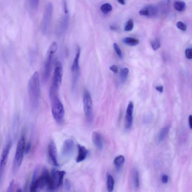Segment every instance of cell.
I'll return each instance as SVG.
<instances>
[{
    "label": "cell",
    "mask_w": 192,
    "mask_h": 192,
    "mask_svg": "<svg viewBox=\"0 0 192 192\" xmlns=\"http://www.w3.org/2000/svg\"><path fill=\"white\" fill-rule=\"evenodd\" d=\"M92 140L94 145L99 149H102L103 148V143L101 135L97 132L94 131L92 133Z\"/></svg>",
    "instance_id": "ac0fdd59"
},
{
    "label": "cell",
    "mask_w": 192,
    "mask_h": 192,
    "mask_svg": "<svg viewBox=\"0 0 192 192\" xmlns=\"http://www.w3.org/2000/svg\"><path fill=\"white\" fill-rule=\"evenodd\" d=\"M12 145V140H9L5 145L2 153L1 162H0V180L1 184L2 182V177L4 174L5 167H6L8 157Z\"/></svg>",
    "instance_id": "7c38bea8"
},
{
    "label": "cell",
    "mask_w": 192,
    "mask_h": 192,
    "mask_svg": "<svg viewBox=\"0 0 192 192\" xmlns=\"http://www.w3.org/2000/svg\"><path fill=\"white\" fill-rule=\"evenodd\" d=\"M48 154L49 158L53 165L56 167L59 166L58 160L57 149L54 142H50L49 144Z\"/></svg>",
    "instance_id": "5bb4252c"
},
{
    "label": "cell",
    "mask_w": 192,
    "mask_h": 192,
    "mask_svg": "<svg viewBox=\"0 0 192 192\" xmlns=\"http://www.w3.org/2000/svg\"><path fill=\"white\" fill-rule=\"evenodd\" d=\"M66 174L65 171L53 169L51 172L52 191H54L61 187L63 184L64 177Z\"/></svg>",
    "instance_id": "8fae6325"
},
{
    "label": "cell",
    "mask_w": 192,
    "mask_h": 192,
    "mask_svg": "<svg viewBox=\"0 0 192 192\" xmlns=\"http://www.w3.org/2000/svg\"><path fill=\"white\" fill-rule=\"evenodd\" d=\"M133 27H134V22L133 20L132 19H129L126 24L125 30L126 31H130L133 30Z\"/></svg>",
    "instance_id": "4316f807"
},
{
    "label": "cell",
    "mask_w": 192,
    "mask_h": 192,
    "mask_svg": "<svg viewBox=\"0 0 192 192\" xmlns=\"http://www.w3.org/2000/svg\"><path fill=\"white\" fill-rule=\"evenodd\" d=\"M129 73V69L127 68H124L121 69L120 73V77L122 83H125L128 78Z\"/></svg>",
    "instance_id": "7402d4cb"
},
{
    "label": "cell",
    "mask_w": 192,
    "mask_h": 192,
    "mask_svg": "<svg viewBox=\"0 0 192 192\" xmlns=\"http://www.w3.org/2000/svg\"><path fill=\"white\" fill-rule=\"evenodd\" d=\"M26 147L25 138L22 136L18 143L13 163L12 171L16 173L21 167L22 162Z\"/></svg>",
    "instance_id": "5b68a950"
},
{
    "label": "cell",
    "mask_w": 192,
    "mask_h": 192,
    "mask_svg": "<svg viewBox=\"0 0 192 192\" xmlns=\"http://www.w3.org/2000/svg\"><path fill=\"white\" fill-rule=\"evenodd\" d=\"M156 89L158 92L162 93L163 91V87L162 86H158L156 87Z\"/></svg>",
    "instance_id": "74e56055"
},
{
    "label": "cell",
    "mask_w": 192,
    "mask_h": 192,
    "mask_svg": "<svg viewBox=\"0 0 192 192\" xmlns=\"http://www.w3.org/2000/svg\"><path fill=\"white\" fill-rule=\"evenodd\" d=\"M49 96L53 117L59 125H63L64 122L65 111L63 104L59 97L58 92L50 90Z\"/></svg>",
    "instance_id": "3957f363"
},
{
    "label": "cell",
    "mask_w": 192,
    "mask_h": 192,
    "mask_svg": "<svg viewBox=\"0 0 192 192\" xmlns=\"http://www.w3.org/2000/svg\"><path fill=\"white\" fill-rule=\"evenodd\" d=\"M40 0H30V4L32 8L35 10L38 8Z\"/></svg>",
    "instance_id": "4dcf8cb0"
},
{
    "label": "cell",
    "mask_w": 192,
    "mask_h": 192,
    "mask_svg": "<svg viewBox=\"0 0 192 192\" xmlns=\"http://www.w3.org/2000/svg\"><path fill=\"white\" fill-rule=\"evenodd\" d=\"M115 180L113 177L110 174L107 176V187L108 191L111 192L114 188Z\"/></svg>",
    "instance_id": "44dd1931"
},
{
    "label": "cell",
    "mask_w": 192,
    "mask_h": 192,
    "mask_svg": "<svg viewBox=\"0 0 192 192\" xmlns=\"http://www.w3.org/2000/svg\"><path fill=\"white\" fill-rule=\"evenodd\" d=\"M75 147L74 141L72 139L68 138L63 142L62 154L64 158H69L72 156Z\"/></svg>",
    "instance_id": "4fadbf2b"
},
{
    "label": "cell",
    "mask_w": 192,
    "mask_h": 192,
    "mask_svg": "<svg viewBox=\"0 0 192 192\" xmlns=\"http://www.w3.org/2000/svg\"><path fill=\"white\" fill-rule=\"evenodd\" d=\"M80 55V49L78 47L76 54L73 61L71 71L72 74V88L73 90L75 89L79 79L80 74L79 59Z\"/></svg>",
    "instance_id": "9c48e42d"
},
{
    "label": "cell",
    "mask_w": 192,
    "mask_h": 192,
    "mask_svg": "<svg viewBox=\"0 0 192 192\" xmlns=\"http://www.w3.org/2000/svg\"><path fill=\"white\" fill-rule=\"evenodd\" d=\"M186 58L188 59H192V49L189 48L186 49L185 52Z\"/></svg>",
    "instance_id": "1f68e13d"
},
{
    "label": "cell",
    "mask_w": 192,
    "mask_h": 192,
    "mask_svg": "<svg viewBox=\"0 0 192 192\" xmlns=\"http://www.w3.org/2000/svg\"><path fill=\"white\" fill-rule=\"evenodd\" d=\"M125 162V158L123 155H120L117 157L115 158L114 161V163L115 167L118 169H119L123 165Z\"/></svg>",
    "instance_id": "603a6c76"
},
{
    "label": "cell",
    "mask_w": 192,
    "mask_h": 192,
    "mask_svg": "<svg viewBox=\"0 0 192 192\" xmlns=\"http://www.w3.org/2000/svg\"><path fill=\"white\" fill-rule=\"evenodd\" d=\"M176 26L179 29L182 31H185L187 29V26L181 21H178L176 23Z\"/></svg>",
    "instance_id": "f546056e"
},
{
    "label": "cell",
    "mask_w": 192,
    "mask_h": 192,
    "mask_svg": "<svg viewBox=\"0 0 192 192\" xmlns=\"http://www.w3.org/2000/svg\"><path fill=\"white\" fill-rule=\"evenodd\" d=\"M110 70L113 71V73H118V67L115 65H112L110 67Z\"/></svg>",
    "instance_id": "d590c367"
},
{
    "label": "cell",
    "mask_w": 192,
    "mask_h": 192,
    "mask_svg": "<svg viewBox=\"0 0 192 192\" xmlns=\"http://www.w3.org/2000/svg\"><path fill=\"white\" fill-rule=\"evenodd\" d=\"M101 10L105 14H107L112 10V6L109 3H106L102 5L101 7Z\"/></svg>",
    "instance_id": "d4e9b609"
},
{
    "label": "cell",
    "mask_w": 192,
    "mask_h": 192,
    "mask_svg": "<svg viewBox=\"0 0 192 192\" xmlns=\"http://www.w3.org/2000/svg\"><path fill=\"white\" fill-rule=\"evenodd\" d=\"M54 12V7L52 3H49L45 7L44 12L41 28L43 33L46 34L50 28L52 23V16Z\"/></svg>",
    "instance_id": "8992f818"
},
{
    "label": "cell",
    "mask_w": 192,
    "mask_h": 192,
    "mask_svg": "<svg viewBox=\"0 0 192 192\" xmlns=\"http://www.w3.org/2000/svg\"><path fill=\"white\" fill-rule=\"evenodd\" d=\"M139 13L141 16L148 17H154L158 14V9L156 7L148 6L140 10Z\"/></svg>",
    "instance_id": "2e32d148"
},
{
    "label": "cell",
    "mask_w": 192,
    "mask_h": 192,
    "mask_svg": "<svg viewBox=\"0 0 192 192\" xmlns=\"http://www.w3.org/2000/svg\"><path fill=\"white\" fill-rule=\"evenodd\" d=\"M78 153L76 158V162L77 163L83 162L85 160L88 154L89 151L83 146L78 144Z\"/></svg>",
    "instance_id": "e0dca14e"
},
{
    "label": "cell",
    "mask_w": 192,
    "mask_h": 192,
    "mask_svg": "<svg viewBox=\"0 0 192 192\" xmlns=\"http://www.w3.org/2000/svg\"><path fill=\"white\" fill-rule=\"evenodd\" d=\"M31 148V144L30 142L28 143L27 144V145H26L25 150V153L26 154H28L29 152H30Z\"/></svg>",
    "instance_id": "e575fe53"
},
{
    "label": "cell",
    "mask_w": 192,
    "mask_h": 192,
    "mask_svg": "<svg viewBox=\"0 0 192 192\" xmlns=\"http://www.w3.org/2000/svg\"><path fill=\"white\" fill-rule=\"evenodd\" d=\"M63 76V68L61 63L57 62L53 76L52 83L50 89L59 92L62 82Z\"/></svg>",
    "instance_id": "52a82bcc"
},
{
    "label": "cell",
    "mask_w": 192,
    "mask_h": 192,
    "mask_svg": "<svg viewBox=\"0 0 192 192\" xmlns=\"http://www.w3.org/2000/svg\"><path fill=\"white\" fill-rule=\"evenodd\" d=\"M83 105L86 119L88 122H90L93 116L92 101L90 92L87 90L83 92Z\"/></svg>",
    "instance_id": "30bf717a"
},
{
    "label": "cell",
    "mask_w": 192,
    "mask_h": 192,
    "mask_svg": "<svg viewBox=\"0 0 192 192\" xmlns=\"http://www.w3.org/2000/svg\"><path fill=\"white\" fill-rule=\"evenodd\" d=\"M170 129V127L169 126H167L161 130L158 136V142L159 143H160L161 142L163 141L165 138L167 136L168 133Z\"/></svg>",
    "instance_id": "d6986e66"
},
{
    "label": "cell",
    "mask_w": 192,
    "mask_h": 192,
    "mask_svg": "<svg viewBox=\"0 0 192 192\" xmlns=\"http://www.w3.org/2000/svg\"><path fill=\"white\" fill-rule=\"evenodd\" d=\"M110 29L111 30H117V29H118V28H117V27L115 26H110Z\"/></svg>",
    "instance_id": "60d3db41"
},
{
    "label": "cell",
    "mask_w": 192,
    "mask_h": 192,
    "mask_svg": "<svg viewBox=\"0 0 192 192\" xmlns=\"http://www.w3.org/2000/svg\"><path fill=\"white\" fill-rule=\"evenodd\" d=\"M71 182L68 180H65L64 185V188L66 191H69L71 190Z\"/></svg>",
    "instance_id": "d6a6232c"
},
{
    "label": "cell",
    "mask_w": 192,
    "mask_h": 192,
    "mask_svg": "<svg viewBox=\"0 0 192 192\" xmlns=\"http://www.w3.org/2000/svg\"><path fill=\"white\" fill-rule=\"evenodd\" d=\"M168 180H169V177H168V176L166 175H164L162 176V181L164 184L167 183L168 182Z\"/></svg>",
    "instance_id": "8d00e7d4"
},
{
    "label": "cell",
    "mask_w": 192,
    "mask_h": 192,
    "mask_svg": "<svg viewBox=\"0 0 192 192\" xmlns=\"http://www.w3.org/2000/svg\"><path fill=\"white\" fill-rule=\"evenodd\" d=\"M133 110L134 105L132 102L130 101L126 110L125 121V127L126 129H129L133 125Z\"/></svg>",
    "instance_id": "9a60e30c"
},
{
    "label": "cell",
    "mask_w": 192,
    "mask_h": 192,
    "mask_svg": "<svg viewBox=\"0 0 192 192\" xmlns=\"http://www.w3.org/2000/svg\"><path fill=\"white\" fill-rule=\"evenodd\" d=\"M14 180H12L10 182V185H9L8 188H7V192H12L13 191V190L14 188Z\"/></svg>",
    "instance_id": "836d02e7"
},
{
    "label": "cell",
    "mask_w": 192,
    "mask_h": 192,
    "mask_svg": "<svg viewBox=\"0 0 192 192\" xmlns=\"http://www.w3.org/2000/svg\"><path fill=\"white\" fill-rule=\"evenodd\" d=\"M63 6L64 15L60 20L56 29V33L58 36H62L64 34L69 26V16L66 0L63 1Z\"/></svg>",
    "instance_id": "ba28073f"
},
{
    "label": "cell",
    "mask_w": 192,
    "mask_h": 192,
    "mask_svg": "<svg viewBox=\"0 0 192 192\" xmlns=\"http://www.w3.org/2000/svg\"><path fill=\"white\" fill-rule=\"evenodd\" d=\"M174 8L179 12H183L185 10L186 4L185 3L183 2H176L174 4Z\"/></svg>",
    "instance_id": "cb8c5ba5"
},
{
    "label": "cell",
    "mask_w": 192,
    "mask_h": 192,
    "mask_svg": "<svg viewBox=\"0 0 192 192\" xmlns=\"http://www.w3.org/2000/svg\"><path fill=\"white\" fill-rule=\"evenodd\" d=\"M28 91L31 107L33 110H36L39 106L41 94L39 75L37 71L29 80Z\"/></svg>",
    "instance_id": "7a4b0ae2"
},
{
    "label": "cell",
    "mask_w": 192,
    "mask_h": 192,
    "mask_svg": "<svg viewBox=\"0 0 192 192\" xmlns=\"http://www.w3.org/2000/svg\"><path fill=\"white\" fill-rule=\"evenodd\" d=\"M119 3L120 4L124 5L125 3V0H117Z\"/></svg>",
    "instance_id": "ab89813d"
},
{
    "label": "cell",
    "mask_w": 192,
    "mask_h": 192,
    "mask_svg": "<svg viewBox=\"0 0 192 192\" xmlns=\"http://www.w3.org/2000/svg\"><path fill=\"white\" fill-rule=\"evenodd\" d=\"M58 47L57 44L56 42H53L47 51L46 59L44 65L42 78L44 83H46L50 77L52 71L53 59L55 54L57 50Z\"/></svg>",
    "instance_id": "277c9868"
},
{
    "label": "cell",
    "mask_w": 192,
    "mask_h": 192,
    "mask_svg": "<svg viewBox=\"0 0 192 192\" xmlns=\"http://www.w3.org/2000/svg\"><path fill=\"white\" fill-rule=\"evenodd\" d=\"M151 46L154 50H157L160 48L161 44L160 41L158 39H155L151 42Z\"/></svg>",
    "instance_id": "83f0119b"
},
{
    "label": "cell",
    "mask_w": 192,
    "mask_h": 192,
    "mask_svg": "<svg viewBox=\"0 0 192 192\" xmlns=\"http://www.w3.org/2000/svg\"><path fill=\"white\" fill-rule=\"evenodd\" d=\"M39 171V167H36L30 185V191H38L43 190L52 191L50 174L49 173L48 170L44 168L41 174L38 176Z\"/></svg>",
    "instance_id": "6da1fadb"
},
{
    "label": "cell",
    "mask_w": 192,
    "mask_h": 192,
    "mask_svg": "<svg viewBox=\"0 0 192 192\" xmlns=\"http://www.w3.org/2000/svg\"><path fill=\"white\" fill-rule=\"evenodd\" d=\"M123 41L124 43L129 46H135L138 44L139 43V40L136 38L127 37L124 38Z\"/></svg>",
    "instance_id": "ffe728a7"
},
{
    "label": "cell",
    "mask_w": 192,
    "mask_h": 192,
    "mask_svg": "<svg viewBox=\"0 0 192 192\" xmlns=\"http://www.w3.org/2000/svg\"><path fill=\"white\" fill-rule=\"evenodd\" d=\"M113 46H114L115 52H116V54L118 56H119L120 58H123V55H122L121 50H120L119 46H118V44L116 43H114L113 44Z\"/></svg>",
    "instance_id": "f1b7e54d"
},
{
    "label": "cell",
    "mask_w": 192,
    "mask_h": 192,
    "mask_svg": "<svg viewBox=\"0 0 192 192\" xmlns=\"http://www.w3.org/2000/svg\"><path fill=\"white\" fill-rule=\"evenodd\" d=\"M133 180L135 187L138 188L139 187V173L138 170H135L133 174Z\"/></svg>",
    "instance_id": "484cf974"
},
{
    "label": "cell",
    "mask_w": 192,
    "mask_h": 192,
    "mask_svg": "<svg viewBox=\"0 0 192 192\" xmlns=\"http://www.w3.org/2000/svg\"><path fill=\"white\" fill-rule=\"evenodd\" d=\"M189 124L190 128L192 129V115H191L189 117Z\"/></svg>",
    "instance_id": "f35d334b"
}]
</instances>
